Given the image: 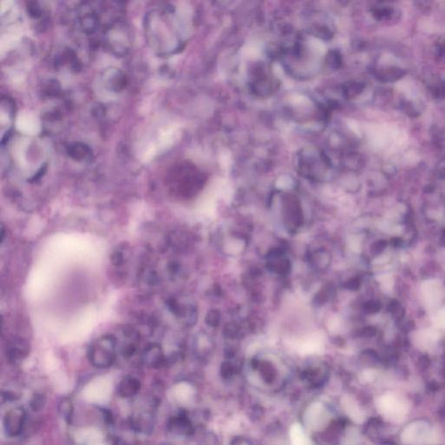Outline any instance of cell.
Here are the masks:
<instances>
[{
	"label": "cell",
	"mask_w": 445,
	"mask_h": 445,
	"mask_svg": "<svg viewBox=\"0 0 445 445\" xmlns=\"http://www.w3.org/2000/svg\"><path fill=\"white\" fill-rule=\"evenodd\" d=\"M45 404H46V397L40 393L34 395L30 401V407L35 412L41 411L45 408Z\"/></svg>",
	"instance_id": "15"
},
{
	"label": "cell",
	"mask_w": 445,
	"mask_h": 445,
	"mask_svg": "<svg viewBox=\"0 0 445 445\" xmlns=\"http://www.w3.org/2000/svg\"><path fill=\"white\" fill-rule=\"evenodd\" d=\"M26 422V411L21 407H16L7 412L4 417V428L7 435L16 437L22 432Z\"/></svg>",
	"instance_id": "6"
},
{
	"label": "cell",
	"mask_w": 445,
	"mask_h": 445,
	"mask_svg": "<svg viewBox=\"0 0 445 445\" xmlns=\"http://www.w3.org/2000/svg\"><path fill=\"white\" fill-rule=\"evenodd\" d=\"M161 445H171V444H169V443H163V444H161Z\"/></svg>",
	"instance_id": "22"
},
{
	"label": "cell",
	"mask_w": 445,
	"mask_h": 445,
	"mask_svg": "<svg viewBox=\"0 0 445 445\" xmlns=\"http://www.w3.org/2000/svg\"><path fill=\"white\" fill-rule=\"evenodd\" d=\"M232 374V368L230 365H224L222 367V375L224 378H230Z\"/></svg>",
	"instance_id": "19"
},
{
	"label": "cell",
	"mask_w": 445,
	"mask_h": 445,
	"mask_svg": "<svg viewBox=\"0 0 445 445\" xmlns=\"http://www.w3.org/2000/svg\"><path fill=\"white\" fill-rule=\"evenodd\" d=\"M118 342L116 336L104 335L95 340L88 350L91 364L98 369L111 367L115 362Z\"/></svg>",
	"instance_id": "3"
},
{
	"label": "cell",
	"mask_w": 445,
	"mask_h": 445,
	"mask_svg": "<svg viewBox=\"0 0 445 445\" xmlns=\"http://www.w3.org/2000/svg\"><path fill=\"white\" fill-rule=\"evenodd\" d=\"M378 410L387 419L400 422L410 411L408 401L394 392H387L378 400Z\"/></svg>",
	"instance_id": "5"
},
{
	"label": "cell",
	"mask_w": 445,
	"mask_h": 445,
	"mask_svg": "<svg viewBox=\"0 0 445 445\" xmlns=\"http://www.w3.org/2000/svg\"><path fill=\"white\" fill-rule=\"evenodd\" d=\"M78 23L82 31L86 34H93L99 29L100 24V15L92 7H81L78 14Z\"/></svg>",
	"instance_id": "7"
},
{
	"label": "cell",
	"mask_w": 445,
	"mask_h": 445,
	"mask_svg": "<svg viewBox=\"0 0 445 445\" xmlns=\"http://www.w3.org/2000/svg\"><path fill=\"white\" fill-rule=\"evenodd\" d=\"M401 439L407 445H430L437 442L438 434L429 423L416 421L405 427Z\"/></svg>",
	"instance_id": "4"
},
{
	"label": "cell",
	"mask_w": 445,
	"mask_h": 445,
	"mask_svg": "<svg viewBox=\"0 0 445 445\" xmlns=\"http://www.w3.org/2000/svg\"><path fill=\"white\" fill-rule=\"evenodd\" d=\"M113 445H131L128 442L125 441V440H123V439L118 438L116 440L115 442H114V444Z\"/></svg>",
	"instance_id": "21"
},
{
	"label": "cell",
	"mask_w": 445,
	"mask_h": 445,
	"mask_svg": "<svg viewBox=\"0 0 445 445\" xmlns=\"http://www.w3.org/2000/svg\"><path fill=\"white\" fill-rule=\"evenodd\" d=\"M104 39L106 47L119 57L127 54L132 47L130 27L121 20H116L107 26L104 31Z\"/></svg>",
	"instance_id": "2"
},
{
	"label": "cell",
	"mask_w": 445,
	"mask_h": 445,
	"mask_svg": "<svg viewBox=\"0 0 445 445\" xmlns=\"http://www.w3.org/2000/svg\"><path fill=\"white\" fill-rule=\"evenodd\" d=\"M69 157L74 160L85 161L90 160L93 156V151L87 144L83 143H73L69 144L66 148Z\"/></svg>",
	"instance_id": "13"
},
{
	"label": "cell",
	"mask_w": 445,
	"mask_h": 445,
	"mask_svg": "<svg viewBox=\"0 0 445 445\" xmlns=\"http://www.w3.org/2000/svg\"><path fill=\"white\" fill-rule=\"evenodd\" d=\"M27 13L31 18L34 20L40 19L44 15V9L42 8L40 4L38 2H29L27 4Z\"/></svg>",
	"instance_id": "16"
},
{
	"label": "cell",
	"mask_w": 445,
	"mask_h": 445,
	"mask_svg": "<svg viewBox=\"0 0 445 445\" xmlns=\"http://www.w3.org/2000/svg\"><path fill=\"white\" fill-rule=\"evenodd\" d=\"M141 388V384L138 378L133 376H125L119 383L118 393L124 398H130L138 394Z\"/></svg>",
	"instance_id": "10"
},
{
	"label": "cell",
	"mask_w": 445,
	"mask_h": 445,
	"mask_svg": "<svg viewBox=\"0 0 445 445\" xmlns=\"http://www.w3.org/2000/svg\"><path fill=\"white\" fill-rule=\"evenodd\" d=\"M168 429L174 434L188 435L193 432V426L186 415L180 414V416H174L169 421Z\"/></svg>",
	"instance_id": "12"
},
{
	"label": "cell",
	"mask_w": 445,
	"mask_h": 445,
	"mask_svg": "<svg viewBox=\"0 0 445 445\" xmlns=\"http://www.w3.org/2000/svg\"><path fill=\"white\" fill-rule=\"evenodd\" d=\"M199 173L189 163H180L170 169L167 175V185L173 193L188 196L199 184Z\"/></svg>",
	"instance_id": "1"
},
{
	"label": "cell",
	"mask_w": 445,
	"mask_h": 445,
	"mask_svg": "<svg viewBox=\"0 0 445 445\" xmlns=\"http://www.w3.org/2000/svg\"><path fill=\"white\" fill-rule=\"evenodd\" d=\"M103 413H104V418L106 419V423H112L113 422L112 414L110 412L109 410H103Z\"/></svg>",
	"instance_id": "20"
},
{
	"label": "cell",
	"mask_w": 445,
	"mask_h": 445,
	"mask_svg": "<svg viewBox=\"0 0 445 445\" xmlns=\"http://www.w3.org/2000/svg\"><path fill=\"white\" fill-rule=\"evenodd\" d=\"M111 260H112V264L117 266V267L123 265L125 263V256L123 255V253L119 250L112 253Z\"/></svg>",
	"instance_id": "18"
},
{
	"label": "cell",
	"mask_w": 445,
	"mask_h": 445,
	"mask_svg": "<svg viewBox=\"0 0 445 445\" xmlns=\"http://www.w3.org/2000/svg\"><path fill=\"white\" fill-rule=\"evenodd\" d=\"M28 355V346L23 340H13L7 349V357L12 363L20 362Z\"/></svg>",
	"instance_id": "11"
},
{
	"label": "cell",
	"mask_w": 445,
	"mask_h": 445,
	"mask_svg": "<svg viewBox=\"0 0 445 445\" xmlns=\"http://www.w3.org/2000/svg\"><path fill=\"white\" fill-rule=\"evenodd\" d=\"M103 83L108 90L112 92H121L125 89L127 83V77L123 71L119 69H108L103 75Z\"/></svg>",
	"instance_id": "8"
},
{
	"label": "cell",
	"mask_w": 445,
	"mask_h": 445,
	"mask_svg": "<svg viewBox=\"0 0 445 445\" xmlns=\"http://www.w3.org/2000/svg\"><path fill=\"white\" fill-rule=\"evenodd\" d=\"M45 95L47 97H55L58 95V93H60V87L58 83H56V81L49 82L48 84L45 86V91H44Z\"/></svg>",
	"instance_id": "17"
},
{
	"label": "cell",
	"mask_w": 445,
	"mask_h": 445,
	"mask_svg": "<svg viewBox=\"0 0 445 445\" xmlns=\"http://www.w3.org/2000/svg\"><path fill=\"white\" fill-rule=\"evenodd\" d=\"M58 411L68 423H71L72 415H73V404L70 398L64 397L60 401L59 405H58Z\"/></svg>",
	"instance_id": "14"
},
{
	"label": "cell",
	"mask_w": 445,
	"mask_h": 445,
	"mask_svg": "<svg viewBox=\"0 0 445 445\" xmlns=\"http://www.w3.org/2000/svg\"><path fill=\"white\" fill-rule=\"evenodd\" d=\"M164 355L161 346L157 343H151L145 348L143 352V362L150 368H158L163 365Z\"/></svg>",
	"instance_id": "9"
}]
</instances>
